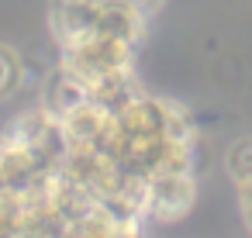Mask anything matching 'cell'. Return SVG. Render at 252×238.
<instances>
[{"label":"cell","mask_w":252,"mask_h":238,"mask_svg":"<svg viewBox=\"0 0 252 238\" xmlns=\"http://www.w3.org/2000/svg\"><path fill=\"white\" fill-rule=\"evenodd\" d=\"M149 18L128 0H56L52 4V35L56 45L76 35H118L131 45L145 42Z\"/></svg>","instance_id":"obj_1"},{"label":"cell","mask_w":252,"mask_h":238,"mask_svg":"<svg viewBox=\"0 0 252 238\" xmlns=\"http://www.w3.org/2000/svg\"><path fill=\"white\" fill-rule=\"evenodd\" d=\"M197 200V176L193 169H169V173H156L145 186V200H142V214L149 224H169L190 214Z\"/></svg>","instance_id":"obj_3"},{"label":"cell","mask_w":252,"mask_h":238,"mask_svg":"<svg viewBox=\"0 0 252 238\" xmlns=\"http://www.w3.org/2000/svg\"><path fill=\"white\" fill-rule=\"evenodd\" d=\"M135 59H138V45H131L118 35H76V38L59 42L56 66L90 93V87H97L111 76L135 73Z\"/></svg>","instance_id":"obj_2"},{"label":"cell","mask_w":252,"mask_h":238,"mask_svg":"<svg viewBox=\"0 0 252 238\" xmlns=\"http://www.w3.org/2000/svg\"><path fill=\"white\" fill-rule=\"evenodd\" d=\"M21 87H25V62L11 45L0 42V104L18 97Z\"/></svg>","instance_id":"obj_4"}]
</instances>
